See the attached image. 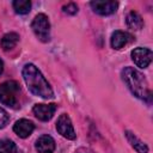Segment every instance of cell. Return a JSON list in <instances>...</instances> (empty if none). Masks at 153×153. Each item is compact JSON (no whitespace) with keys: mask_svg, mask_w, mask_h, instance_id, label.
<instances>
[{"mask_svg":"<svg viewBox=\"0 0 153 153\" xmlns=\"http://www.w3.org/2000/svg\"><path fill=\"white\" fill-rule=\"evenodd\" d=\"M121 74H122V79L124 80V82L127 84V86L129 87V90L133 92L134 96H136L142 100L151 102L152 91L148 87L147 80L139 71H136L133 67H124Z\"/></svg>","mask_w":153,"mask_h":153,"instance_id":"2","label":"cell"},{"mask_svg":"<svg viewBox=\"0 0 153 153\" xmlns=\"http://www.w3.org/2000/svg\"><path fill=\"white\" fill-rule=\"evenodd\" d=\"M18 41H19L18 33L8 32V33L4 35V37L1 38V47H2L4 50H11L17 45Z\"/></svg>","mask_w":153,"mask_h":153,"instance_id":"14","label":"cell"},{"mask_svg":"<svg viewBox=\"0 0 153 153\" xmlns=\"http://www.w3.org/2000/svg\"><path fill=\"white\" fill-rule=\"evenodd\" d=\"M126 22H127L128 27H130L131 30H140L143 26V20L141 18V16L135 11H131L127 14Z\"/></svg>","mask_w":153,"mask_h":153,"instance_id":"13","label":"cell"},{"mask_svg":"<svg viewBox=\"0 0 153 153\" xmlns=\"http://www.w3.org/2000/svg\"><path fill=\"white\" fill-rule=\"evenodd\" d=\"M126 136L128 139V141L130 142V145L134 147V149L137 152V153H147L148 152V147L145 142H142L135 134H133L131 131L127 130L126 131Z\"/></svg>","mask_w":153,"mask_h":153,"instance_id":"12","label":"cell"},{"mask_svg":"<svg viewBox=\"0 0 153 153\" xmlns=\"http://www.w3.org/2000/svg\"><path fill=\"white\" fill-rule=\"evenodd\" d=\"M31 29L33 30L35 35L42 42L49 41V38H50V23H49V19L45 14H43V13L37 14L31 23Z\"/></svg>","mask_w":153,"mask_h":153,"instance_id":"4","label":"cell"},{"mask_svg":"<svg viewBox=\"0 0 153 153\" xmlns=\"http://www.w3.org/2000/svg\"><path fill=\"white\" fill-rule=\"evenodd\" d=\"M7 122H8V115H7V112L2 108H0V128H4Z\"/></svg>","mask_w":153,"mask_h":153,"instance_id":"18","label":"cell"},{"mask_svg":"<svg viewBox=\"0 0 153 153\" xmlns=\"http://www.w3.org/2000/svg\"><path fill=\"white\" fill-rule=\"evenodd\" d=\"M56 129H57L59 134H61L63 137H66L68 140H74L76 136L73 124H72V121L67 114L60 115V117L57 118V122H56Z\"/></svg>","mask_w":153,"mask_h":153,"instance_id":"5","label":"cell"},{"mask_svg":"<svg viewBox=\"0 0 153 153\" xmlns=\"http://www.w3.org/2000/svg\"><path fill=\"white\" fill-rule=\"evenodd\" d=\"M36 149L38 153H53L55 149V141L50 135H42L36 141Z\"/></svg>","mask_w":153,"mask_h":153,"instance_id":"10","label":"cell"},{"mask_svg":"<svg viewBox=\"0 0 153 153\" xmlns=\"http://www.w3.org/2000/svg\"><path fill=\"white\" fill-rule=\"evenodd\" d=\"M19 93H20V86L14 80H8L0 85V102L8 108L18 106Z\"/></svg>","mask_w":153,"mask_h":153,"instance_id":"3","label":"cell"},{"mask_svg":"<svg viewBox=\"0 0 153 153\" xmlns=\"http://www.w3.org/2000/svg\"><path fill=\"white\" fill-rule=\"evenodd\" d=\"M131 60L140 68H146L152 61V51L148 48H135L131 51Z\"/></svg>","mask_w":153,"mask_h":153,"instance_id":"6","label":"cell"},{"mask_svg":"<svg viewBox=\"0 0 153 153\" xmlns=\"http://www.w3.org/2000/svg\"><path fill=\"white\" fill-rule=\"evenodd\" d=\"M2 69H4V63H2V61L0 60V74L2 73Z\"/></svg>","mask_w":153,"mask_h":153,"instance_id":"19","label":"cell"},{"mask_svg":"<svg viewBox=\"0 0 153 153\" xmlns=\"http://www.w3.org/2000/svg\"><path fill=\"white\" fill-rule=\"evenodd\" d=\"M90 5L96 13H98L100 16H109L116 11L118 2L117 1H98L97 0V1H92Z\"/></svg>","mask_w":153,"mask_h":153,"instance_id":"8","label":"cell"},{"mask_svg":"<svg viewBox=\"0 0 153 153\" xmlns=\"http://www.w3.org/2000/svg\"><path fill=\"white\" fill-rule=\"evenodd\" d=\"M13 8L19 14H26L30 12L31 2L29 0H14L13 1Z\"/></svg>","mask_w":153,"mask_h":153,"instance_id":"15","label":"cell"},{"mask_svg":"<svg viewBox=\"0 0 153 153\" xmlns=\"http://www.w3.org/2000/svg\"><path fill=\"white\" fill-rule=\"evenodd\" d=\"M0 153H18V149L13 141L4 139L0 140Z\"/></svg>","mask_w":153,"mask_h":153,"instance_id":"16","label":"cell"},{"mask_svg":"<svg viewBox=\"0 0 153 153\" xmlns=\"http://www.w3.org/2000/svg\"><path fill=\"white\" fill-rule=\"evenodd\" d=\"M131 39H133V37L128 32L117 30L111 36V47L114 49H121L124 45H127Z\"/></svg>","mask_w":153,"mask_h":153,"instance_id":"11","label":"cell"},{"mask_svg":"<svg viewBox=\"0 0 153 153\" xmlns=\"http://www.w3.org/2000/svg\"><path fill=\"white\" fill-rule=\"evenodd\" d=\"M23 78L31 93L42 97L44 99L53 98L54 93L50 85L48 84V81L45 80V78L42 75V73L38 71L36 66H33L32 63L25 65L23 68Z\"/></svg>","mask_w":153,"mask_h":153,"instance_id":"1","label":"cell"},{"mask_svg":"<svg viewBox=\"0 0 153 153\" xmlns=\"http://www.w3.org/2000/svg\"><path fill=\"white\" fill-rule=\"evenodd\" d=\"M56 111V104H36L32 109L33 115L41 121H49Z\"/></svg>","mask_w":153,"mask_h":153,"instance_id":"7","label":"cell"},{"mask_svg":"<svg viewBox=\"0 0 153 153\" xmlns=\"http://www.w3.org/2000/svg\"><path fill=\"white\" fill-rule=\"evenodd\" d=\"M62 11L67 14H75L78 12V6L74 2H69L62 7Z\"/></svg>","mask_w":153,"mask_h":153,"instance_id":"17","label":"cell"},{"mask_svg":"<svg viewBox=\"0 0 153 153\" xmlns=\"http://www.w3.org/2000/svg\"><path fill=\"white\" fill-rule=\"evenodd\" d=\"M33 129H35L33 123L31 121H29V120H25V118H22L19 121H17L14 123V126H13L14 133L19 137H23V139H25L29 135H31V133L33 131Z\"/></svg>","mask_w":153,"mask_h":153,"instance_id":"9","label":"cell"}]
</instances>
